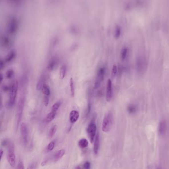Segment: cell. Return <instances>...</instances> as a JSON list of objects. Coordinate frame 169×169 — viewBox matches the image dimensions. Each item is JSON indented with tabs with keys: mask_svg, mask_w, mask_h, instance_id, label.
Listing matches in <instances>:
<instances>
[{
	"mask_svg": "<svg viewBox=\"0 0 169 169\" xmlns=\"http://www.w3.org/2000/svg\"><path fill=\"white\" fill-rule=\"evenodd\" d=\"M46 77L44 75H42L38 81L37 84H36V89L37 90H40L41 89L43 85L45 84Z\"/></svg>",
	"mask_w": 169,
	"mask_h": 169,
	"instance_id": "obj_18",
	"label": "cell"
},
{
	"mask_svg": "<svg viewBox=\"0 0 169 169\" xmlns=\"http://www.w3.org/2000/svg\"><path fill=\"white\" fill-rule=\"evenodd\" d=\"M18 81H13L10 85L9 89V100L8 103V107L9 108H11L15 104V98L17 95L18 90Z\"/></svg>",
	"mask_w": 169,
	"mask_h": 169,
	"instance_id": "obj_1",
	"label": "cell"
},
{
	"mask_svg": "<svg viewBox=\"0 0 169 169\" xmlns=\"http://www.w3.org/2000/svg\"><path fill=\"white\" fill-rule=\"evenodd\" d=\"M113 115L111 112H109L106 115L103 119L102 126V130L103 132H109L113 123Z\"/></svg>",
	"mask_w": 169,
	"mask_h": 169,
	"instance_id": "obj_4",
	"label": "cell"
},
{
	"mask_svg": "<svg viewBox=\"0 0 169 169\" xmlns=\"http://www.w3.org/2000/svg\"><path fill=\"white\" fill-rule=\"evenodd\" d=\"M49 103V98L48 96H46L45 95L44 97V105L47 107V106L48 105Z\"/></svg>",
	"mask_w": 169,
	"mask_h": 169,
	"instance_id": "obj_33",
	"label": "cell"
},
{
	"mask_svg": "<svg viewBox=\"0 0 169 169\" xmlns=\"http://www.w3.org/2000/svg\"><path fill=\"white\" fill-rule=\"evenodd\" d=\"M90 166H91V164H90L89 162H85L84 164H83V169H90Z\"/></svg>",
	"mask_w": 169,
	"mask_h": 169,
	"instance_id": "obj_35",
	"label": "cell"
},
{
	"mask_svg": "<svg viewBox=\"0 0 169 169\" xmlns=\"http://www.w3.org/2000/svg\"><path fill=\"white\" fill-rule=\"evenodd\" d=\"M55 146V142L54 141H51L47 146V148H46L47 152H50L51 151L53 150Z\"/></svg>",
	"mask_w": 169,
	"mask_h": 169,
	"instance_id": "obj_30",
	"label": "cell"
},
{
	"mask_svg": "<svg viewBox=\"0 0 169 169\" xmlns=\"http://www.w3.org/2000/svg\"><path fill=\"white\" fill-rule=\"evenodd\" d=\"M13 73H14V71L13 69H8L6 73V78L8 79H11L13 76Z\"/></svg>",
	"mask_w": 169,
	"mask_h": 169,
	"instance_id": "obj_29",
	"label": "cell"
},
{
	"mask_svg": "<svg viewBox=\"0 0 169 169\" xmlns=\"http://www.w3.org/2000/svg\"><path fill=\"white\" fill-rule=\"evenodd\" d=\"M3 153H4V151H3V150L2 149H1V150H0V154H1V159H2V157H3Z\"/></svg>",
	"mask_w": 169,
	"mask_h": 169,
	"instance_id": "obj_40",
	"label": "cell"
},
{
	"mask_svg": "<svg viewBox=\"0 0 169 169\" xmlns=\"http://www.w3.org/2000/svg\"><path fill=\"white\" fill-rule=\"evenodd\" d=\"M21 134L23 143L26 146L28 142V131L27 124L24 122L21 125Z\"/></svg>",
	"mask_w": 169,
	"mask_h": 169,
	"instance_id": "obj_9",
	"label": "cell"
},
{
	"mask_svg": "<svg viewBox=\"0 0 169 169\" xmlns=\"http://www.w3.org/2000/svg\"><path fill=\"white\" fill-rule=\"evenodd\" d=\"M25 96L22 95L19 99V102L17 103V114H16V126L17 129L19 128V125L20 124L22 116H23V107L25 105Z\"/></svg>",
	"mask_w": 169,
	"mask_h": 169,
	"instance_id": "obj_2",
	"label": "cell"
},
{
	"mask_svg": "<svg viewBox=\"0 0 169 169\" xmlns=\"http://www.w3.org/2000/svg\"><path fill=\"white\" fill-rule=\"evenodd\" d=\"M136 109H137L136 106L133 104L130 105L128 107V112L130 114H133V113H135V112L136 111Z\"/></svg>",
	"mask_w": 169,
	"mask_h": 169,
	"instance_id": "obj_28",
	"label": "cell"
},
{
	"mask_svg": "<svg viewBox=\"0 0 169 169\" xmlns=\"http://www.w3.org/2000/svg\"><path fill=\"white\" fill-rule=\"evenodd\" d=\"M3 80V75L2 73L0 74V83H2V81Z\"/></svg>",
	"mask_w": 169,
	"mask_h": 169,
	"instance_id": "obj_39",
	"label": "cell"
},
{
	"mask_svg": "<svg viewBox=\"0 0 169 169\" xmlns=\"http://www.w3.org/2000/svg\"><path fill=\"white\" fill-rule=\"evenodd\" d=\"M8 160L9 165L11 167H14L15 165V146L13 143H10L8 149Z\"/></svg>",
	"mask_w": 169,
	"mask_h": 169,
	"instance_id": "obj_7",
	"label": "cell"
},
{
	"mask_svg": "<svg viewBox=\"0 0 169 169\" xmlns=\"http://www.w3.org/2000/svg\"><path fill=\"white\" fill-rule=\"evenodd\" d=\"M91 109V104L90 103V102H89L88 106H87V108L86 112V116H88L89 114H90Z\"/></svg>",
	"mask_w": 169,
	"mask_h": 169,
	"instance_id": "obj_34",
	"label": "cell"
},
{
	"mask_svg": "<svg viewBox=\"0 0 169 169\" xmlns=\"http://www.w3.org/2000/svg\"><path fill=\"white\" fill-rule=\"evenodd\" d=\"M70 92L71 96L73 97L75 94V89L74 86V82L73 77H71L70 80Z\"/></svg>",
	"mask_w": 169,
	"mask_h": 169,
	"instance_id": "obj_23",
	"label": "cell"
},
{
	"mask_svg": "<svg viewBox=\"0 0 169 169\" xmlns=\"http://www.w3.org/2000/svg\"><path fill=\"white\" fill-rule=\"evenodd\" d=\"M1 43L5 48H9L11 46V40L8 36L3 35L1 37Z\"/></svg>",
	"mask_w": 169,
	"mask_h": 169,
	"instance_id": "obj_11",
	"label": "cell"
},
{
	"mask_svg": "<svg viewBox=\"0 0 169 169\" xmlns=\"http://www.w3.org/2000/svg\"><path fill=\"white\" fill-rule=\"evenodd\" d=\"M96 130H97V126L96 124L94 123V121L92 120V122L89 124L87 128V132L90 139V142L91 143H93L96 137Z\"/></svg>",
	"mask_w": 169,
	"mask_h": 169,
	"instance_id": "obj_8",
	"label": "cell"
},
{
	"mask_svg": "<svg viewBox=\"0 0 169 169\" xmlns=\"http://www.w3.org/2000/svg\"><path fill=\"white\" fill-rule=\"evenodd\" d=\"M4 61L2 59H1V62H0V68H1V70L3 69V68H4Z\"/></svg>",
	"mask_w": 169,
	"mask_h": 169,
	"instance_id": "obj_37",
	"label": "cell"
},
{
	"mask_svg": "<svg viewBox=\"0 0 169 169\" xmlns=\"http://www.w3.org/2000/svg\"><path fill=\"white\" fill-rule=\"evenodd\" d=\"M57 130V126L55 124L51 128V129L49 131V136H50V137L51 138V137H53V136L56 134Z\"/></svg>",
	"mask_w": 169,
	"mask_h": 169,
	"instance_id": "obj_27",
	"label": "cell"
},
{
	"mask_svg": "<svg viewBox=\"0 0 169 169\" xmlns=\"http://www.w3.org/2000/svg\"><path fill=\"white\" fill-rule=\"evenodd\" d=\"M128 49L126 47H124L121 51L120 53V57H121V59L122 61L126 59L127 55H128Z\"/></svg>",
	"mask_w": 169,
	"mask_h": 169,
	"instance_id": "obj_25",
	"label": "cell"
},
{
	"mask_svg": "<svg viewBox=\"0 0 169 169\" xmlns=\"http://www.w3.org/2000/svg\"><path fill=\"white\" fill-rule=\"evenodd\" d=\"M56 112H55L54 111H51L50 113H48L45 118V121L46 122H50L51 121L54 119L56 115Z\"/></svg>",
	"mask_w": 169,
	"mask_h": 169,
	"instance_id": "obj_19",
	"label": "cell"
},
{
	"mask_svg": "<svg viewBox=\"0 0 169 169\" xmlns=\"http://www.w3.org/2000/svg\"><path fill=\"white\" fill-rule=\"evenodd\" d=\"M9 143H9V141H8V140H3L2 142V145L3 146H8V145H9Z\"/></svg>",
	"mask_w": 169,
	"mask_h": 169,
	"instance_id": "obj_36",
	"label": "cell"
},
{
	"mask_svg": "<svg viewBox=\"0 0 169 169\" xmlns=\"http://www.w3.org/2000/svg\"><path fill=\"white\" fill-rule=\"evenodd\" d=\"M66 72H67V66L66 64H63L61 66L60 70V79H63L65 77Z\"/></svg>",
	"mask_w": 169,
	"mask_h": 169,
	"instance_id": "obj_20",
	"label": "cell"
},
{
	"mask_svg": "<svg viewBox=\"0 0 169 169\" xmlns=\"http://www.w3.org/2000/svg\"><path fill=\"white\" fill-rule=\"evenodd\" d=\"M75 169H81V167L79 166H77V167L75 168Z\"/></svg>",
	"mask_w": 169,
	"mask_h": 169,
	"instance_id": "obj_41",
	"label": "cell"
},
{
	"mask_svg": "<svg viewBox=\"0 0 169 169\" xmlns=\"http://www.w3.org/2000/svg\"><path fill=\"white\" fill-rule=\"evenodd\" d=\"M79 112L76 110H73L70 113V121L72 124H74L77 122L79 118Z\"/></svg>",
	"mask_w": 169,
	"mask_h": 169,
	"instance_id": "obj_12",
	"label": "cell"
},
{
	"mask_svg": "<svg viewBox=\"0 0 169 169\" xmlns=\"http://www.w3.org/2000/svg\"><path fill=\"white\" fill-rule=\"evenodd\" d=\"M15 56H16V52L15 50H12L11 51H9V52L7 54L5 59V60L6 62H9L15 58Z\"/></svg>",
	"mask_w": 169,
	"mask_h": 169,
	"instance_id": "obj_16",
	"label": "cell"
},
{
	"mask_svg": "<svg viewBox=\"0 0 169 169\" xmlns=\"http://www.w3.org/2000/svg\"><path fill=\"white\" fill-rule=\"evenodd\" d=\"M58 64V60L56 58L53 57L51 58L47 65V69L48 71H52L54 70L55 67H56L57 64Z\"/></svg>",
	"mask_w": 169,
	"mask_h": 169,
	"instance_id": "obj_13",
	"label": "cell"
},
{
	"mask_svg": "<svg viewBox=\"0 0 169 169\" xmlns=\"http://www.w3.org/2000/svg\"><path fill=\"white\" fill-rule=\"evenodd\" d=\"M105 73L106 68L104 66L101 67L98 69L97 75H96V79L94 83V88L95 89L98 88L101 85L102 82L103 81L104 79Z\"/></svg>",
	"mask_w": 169,
	"mask_h": 169,
	"instance_id": "obj_5",
	"label": "cell"
},
{
	"mask_svg": "<svg viewBox=\"0 0 169 169\" xmlns=\"http://www.w3.org/2000/svg\"><path fill=\"white\" fill-rule=\"evenodd\" d=\"M166 128H167V126H166L165 120H162L160 122L159 126V132L161 135H164L165 134Z\"/></svg>",
	"mask_w": 169,
	"mask_h": 169,
	"instance_id": "obj_17",
	"label": "cell"
},
{
	"mask_svg": "<svg viewBox=\"0 0 169 169\" xmlns=\"http://www.w3.org/2000/svg\"><path fill=\"white\" fill-rule=\"evenodd\" d=\"M62 103V102L61 101V100L56 102L52 107V110L51 111H54L55 112H56L57 113V112L58 110L60 108V107H61Z\"/></svg>",
	"mask_w": 169,
	"mask_h": 169,
	"instance_id": "obj_24",
	"label": "cell"
},
{
	"mask_svg": "<svg viewBox=\"0 0 169 169\" xmlns=\"http://www.w3.org/2000/svg\"><path fill=\"white\" fill-rule=\"evenodd\" d=\"M65 154V150L64 149H61L60 150L57 151L56 153H55L53 156V160L55 162L58 161L62 158L63 156Z\"/></svg>",
	"mask_w": 169,
	"mask_h": 169,
	"instance_id": "obj_15",
	"label": "cell"
},
{
	"mask_svg": "<svg viewBox=\"0 0 169 169\" xmlns=\"http://www.w3.org/2000/svg\"><path fill=\"white\" fill-rule=\"evenodd\" d=\"M117 71H118V70H117V67H116V65H114L113 66L112 70V73H111L113 77H115V76L116 75V73H117Z\"/></svg>",
	"mask_w": 169,
	"mask_h": 169,
	"instance_id": "obj_31",
	"label": "cell"
},
{
	"mask_svg": "<svg viewBox=\"0 0 169 169\" xmlns=\"http://www.w3.org/2000/svg\"><path fill=\"white\" fill-rule=\"evenodd\" d=\"M19 28V21L17 17H13L9 18L7 24V31L10 34L15 33Z\"/></svg>",
	"mask_w": 169,
	"mask_h": 169,
	"instance_id": "obj_3",
	"label": "cell"
},
{
	"mask_svg": "<svg viewBox=\"0 0 169 169\" xmlns=\"http://www.w3.org/2000/svg\"><path fill=\"white\" fill-rule=\"evenodd\" d=\"M34 167H35V164H34V163H32L28 166V167L27 168V169H33Z\"/></svg>",
	"mask_w": 169,
	"mask_h": 169,
	"instance_id": "obj_38",
	"label": "cell"
},
{
	"mask_svg": "<svg viewBox=\"0 0 169 169\" xmlns=\"http://www.w3.org/2000/svg\"><path fill=\"white\" fill-rule=\"evenodd\" d=\"M120 34H121V28L120 26L116 25L115 28V37L116 39H118L120 37Z\"/></svg>",
	"mask_w": 169,
	"mask_h": 169,
	"instance_id": "obj_26",
	"label": "cell"
},
{
	"mask_svg": "<svg viewBox=\"0 0 169 169\" xmlns=\"http://www.w3.org/2000/svg\"><path fill=\"white\" fill-rule=\"evenodd\" d=\"M100 138L99 134H97L96 135L94 141V147H93V151L95 155H97L99 148Z\"/></svg>",
	"mask_w": 169,
	"mask_h": 169,
	"instance_id": "obj_14",
	"label": "cell"
},
{
	"mask_svg": "<svg viewBox=\"0 0 169 169\" xmlns=\"http://www.w3.org/2000/svg\"><path fill=\"white\" fill-rule=\"evenodd\" d=\"M146 59L144 56L138 57L136 60V68L139 73H143L147 68Z\"/></svg>",
	"mask_w": 169,
	"mask_h": 169,
	"instance_id": "obj_6",
	"label": "cell"
},
{
	"mask_svg": "<svg viewBox=\"0 0 169 169\" xmlns=\"http://www.w3.org/2000/svg\"><path fill=\"white\" fill-rule=\"evenodd\" d=\"M42 93L46 96H49L50 94V89L49 88V87L48 85L45 83L43 85L41 89Z\"/></svg>",
	"mask_w": 169,
	"mask_h": 169,
	"instance_id": "obj_22",
	"label": "cell"
},
{
	"mask_svg": "<svg viewBox=\"0 0 169 169\" xmlns=\"http://www.w3.org/2000/svg\"><path fill=\"white\" fill-rule=\"evenodd\" d=\"M17 169H25L24 165L22 160H19V163L17 167Z\"/></svg>",
	"mask_w": 169,
	"mask_h": 169,
	"instance_id": "obj_32",
	"label": "cell"
},
{
	"mask_svg": "<svg viewBox=\"0 0 169 169\" xmlns=\"http://www.w3.org/2000/svg\"><path fill=\"white\" fill-rule=\"evenodd\" d=\"M157 169H162L161 168L159 167H157Z\"/></svg>",
	"mask_w": 169,
	"mask_h": 169,
	"instance_id": "obj_42",
	"label": "cell"
},
{
	"mask_svg": "<svg viewBox=\"0 0 169 169\" xmlns=\"http://www.w3.org/2000/svg\"><path fill=\"white\" fill-rule=\"evenodd\" d=\"M113 96V86L111 79L108 80L106 88V100L108 102L111 101Z\"/></svg>",
	"mask_w": 169,
	"mask_h": 169,
	"instance_id": "obj_10",
	"label": "cell"
},
{
	"mask_svg": "<svg viewBox=\"0 0 169 169\" xmlns=\"http://www.w3.org/2000/svg\"><path fill=\"white\" fill-rule=\"evenodd\" d=\"M78 144L81 148H85L88 145V141L85 138H83L79 140Z\"/></svg>",
	"mask_w": 169,
	"mask_h": 169,
	"instance_id": "obj_21",
	"label": "cell"
}]
</instances>
